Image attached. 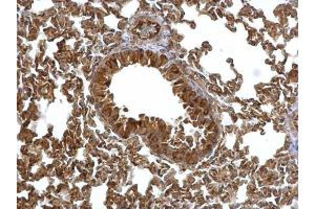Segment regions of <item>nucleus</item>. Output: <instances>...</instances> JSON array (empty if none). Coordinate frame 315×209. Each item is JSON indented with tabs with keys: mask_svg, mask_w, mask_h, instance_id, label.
I'll return each instance as SVG.
<instances>
[{
	"mask_svg": "<svg viewBox=\"0 0 315 209\" xmlns=\"http://www.w3.org/2000/svg\"><path fill=\"white\" fill-rule=\"evenodd\" d=\"M160 31V25L155 22H141L135 28V33L142 39L155 37Z\"/></svg>",
	"mask_w": 315,
	"mask_h": 209,
	"instance_id": "nucleus-1",
	"label": "nucleus"
}]
</instances>
